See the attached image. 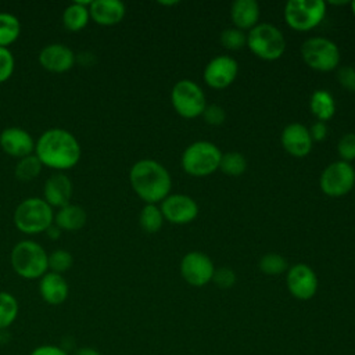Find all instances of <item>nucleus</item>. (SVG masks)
<instances>
[{
  "instance_id": "bb28decb",
  "label": "nucleus",
  "mask_w": 355,
  "mask_h": 355,
  "mask_svg": "<svg viewBox=\"0 0 355 355\" xmlns=\"http://www.w3.org/2000/svg\"><path fill=\"white\" fill-rule=\"evenodd\" d=\"M42 168H43V164L33 153L31 155H26L18 159L15 165V176L21 182H29L36 179L40 175Z\"/></svg>"
},
{
  "instance_id": "4c0bfd02",
  "label": "nucleus",
  "mask_w": 355,
  "mask_h": 355,
  "mask_svg": "<svg viewBox=\"0 0 355 355\" xmlns=\"http://www.w3.org/2000/svg\"><path fill=\"white\" fill-rule=\"evenodd\" d=\"M29 355H71V354L67 349H64L61 345L42 344L35 347Z\"/></svg>"
},
{
  "instance_id": "ea45409f",
  "label": "nucleus",
  "mask_w": 355,
  "mask_h": 355,
  "mask_svg": "<svg viewBox=\"0 0 355 355\" xmlns=\"http://www.w3.org/2000/svg\"><path fill=\"white\" fill-rule=\"evenodd\" d=\"M72 355H101V352L94 347H79Z\"/></svg>"
},
{
  "instance_id": "a211bd4d",
  "label": "nucleus",
  "mask_w": 355,
  "mask_h": 355,
  "mask_svg": "<svg viewBox=\"0 0 355 355\" xmlns=\"http://www.w3.org/2000/svg\"><path fill=\"white\" fill-rule=\"evenodd\" d=\"M280 140L284 150L298 158L308 155L312 148V137L309 135V129L298 122L287 125L282 132Z\"/></svg>"
},
{
  "instance_id": "f3484780",
  "label": "nucleus",
  "mask_w": 355,
  "mask_h": 355,
  "mask_svg": "<svg viewBox=\"0 0 355 355\" xmlns=\"http://www.w3.org/2000/svg\"><path fill=\"white\" fill-rule=\"evenodd\" d=\"M73 186L71 179L64 172H55L50 175L43 184V200L51 208H61L69 204Z\"/></svg>"
},
{
  "instance_id": "2f4dec72",
  "label": "nucleus",
  "mask_w": 355,
  "mask_h": 355,
  "mask_svg": "<svg viewBox=\"0 0 355 355\" xmlns=\"http://www.w3.org/2000/svg\"><path fill=\"white\" fill-rule=\"evenodd\" d=\"M220 43L229 50H239L247 44V36L237 28H227L220 33Z\"/></svg>"
},
{
  "instance_id": "79ce46f5",
  "label": "nucleus",
  "mask_w": 355,
  "mask_h": 355,
  "mask_svg": "<svg viewBox=\"0 0 355 355\" xmlns=\"http://www.w3.org/2000/svg\"><path fill=\"white\" fill-rule=\"evenodd\" d=\"M159 4H164V6H173V4H178V1H159Z\"/></svg>"
},
{
  "instance_id": "7ed1b4c3",
  "label": "nucleus",
  "mask_w": 355,
  "mask_h": 355,
  "mask_svg": "<svg viewBox=\"0 0 355 355\" xmlns=\"http://www.w3.org/2000/svg\"><path fill=\"white\" fill-rule=\"evenodd\" d=\"M49 254L44 247L33 240L18 241L10 254V262L14 272L26 280L40 279L49 272Z\"/></svg>"
},
{
  "instance_id": "e433bc0d",
  "label": "nucleus",
  "mask_w": 355,
  "mask_h": 355,
  "mask_svg": "<svg viewBox=\"0 0 355 355\" xmlns=\"http://www.w3.org/2000/svg\"><path fill=\"white\" fill-rule=\"evenodd\" d=\"M337 80L340 82V85L349 90V92H355V68L354 67H341L337 71Z\"/></svg>"
},
{
  "instance_id": "393cba45",
  "label": "nucleus",
  "mask_w": 355,
  "mask_h": 355,
  "mask_svg": "<svg viewBox=\"0 0 355 355\" xmlns=\"http://www.w3.org/2000/svg\"><path fill=\"white\" fill-rule=\"evenodd\" d=\"M21 35L19 19L7 11H0V47L12 44Z\"/></svg>"
},
{
  "instance_id": "2eb2a0df",
  "label": "nucleus",
  "mask_w": 355,
  "mask_h": 355,
  "mask_svg": "<svg viewBox=\"0 0 355 355\" xmlns=\"http://www.w3.org/2000/svg\"><path fill=\"white\" fill-rule=\"evenodd\" d=\"M36 140L32 135L18 126H8L0 133V147L3 151L14 158H24L35 153Z\"/></svg>"
},
{
  "instance_id": "c756f323",
  "label": "nucleus",
  "mask_w": 355,
  "mask_h": 355,
  "mask_svg": "<svg viewBox=\"0 0 355 355\" xmlns=\"http://www.w3.org/2000/svg\"><path fill=\"white\" fill-rule=\"evenodd\" d=\"M47 262H49V270L50 272L62 275L64 272L71 269V266L73 263V257L69 251L62 250V248H57V250H54L49 254Z\"/></svg>"
},
{
  "instance_id": "b1692460",
  "label": "nucleus",
  "mask_w": 355,
  "mask_h": 355,
  "mask_svg": "<svg viewBox=\"0 0 355 355\" xmlns=\"http://www.w3.org/2000/svg\"><path fill=\"white\" fill-rule=\"evenodd\" d=\"M309 107L312 114L322 122L329 121L336 111L333 96L326 90H315L311 96Z\"/></svg>"
},
{
  "instance_id": "7c9ffc66",
  "label": "nucleus",
  "mask_w": 355,
  "mask_h": 355,
  "mask_svg": "<svg viewBox=\"0 0 355 355\" xmlns=\"http://www.w3.org/2000/svg\"><path fill=\"white\" fill-rule=\"evenodd\" d=\"M287 261L276 252H268L259 261V269L269 276L283 273L284 270H287Z\"/></svg>"
},
{
  "instance_id": "423d86ee",
  "label": "nucleus",
  "mask_w": 355,
  "mask_h": 355,
  "mask_svg": "<svg viewBox=\"0 0 355 355\" xmlns=\"http://www.w3.org/2000/svg\"><path fill=\"white\" fill-rule=\"evenodd\" d=\"M222 153L211 141L191 143L182 155V168L193 176H207L219 168Z\"/></svg>"
},
{
  "instance_id": "412c9836",
  "label": "nucleus",
  "mask_w": 355,
  "mask_h": 355,
  "mask_svg": "<svg viewBox=\"0 0 355 355\" xmlns=\"http://www.w3.org/2000/svg\"><path fill=\"white\" fill-rule=\"evenodd\" d=\"M230 15L237 29H252L259 19V6L255 0H236L232 4Z\"/></svg>"
},
{
  "instance_id": "72a5a7b5",
  "label": "nucleus",
  "mask_w": 355,
  "mask_h": 355,
  "mask_svg": "<svg viewBox=\"0 0 355 355\" xmlns=\"http://www.w3.org/2000/svg\"><path fill=\"white\" fill-rule=\"evenodd\" d=\"M14 68H15V60L10 49L0 47V83L11 78Z\"/></svg>"
},
{
  "instance_id": "aec40b11",
  "label": "nucleus",
  "mask_w": 355,
  "mask_h": 355,
  "mask_svg": "<svg viewBox=\"0 0 355 355\" xmlns=\"http://www.w3.org/2000/svg\"><path fill=\"white\" fill-rule=\"evenodd\" d=\"M126 12V7L119 0H93L89 6L90 18L103 26L119 24Z\"/></svg>"
},
{
  "instance_id": "9b49d317",
  "label": "nucleus",
  "mask_w": 355,
  "mask_h": 355,
  "mask_svg": "<svg viewBox=\"0 0 355 355\" xmlns=\"http://www.w3.org/2000/svg\"><path fill=\"white\" fill-rule=\"evenodd\" d=\"M215 268L209 257L200 251L187 252L180 262L182 277L194 287L205 286L212 280Z\"/></svg>"
},
{
  "instance_id": "20e7f679",
  "label": "nucleus",
  "mask_w": 355,
  "mask_h": 355,
  "mask_svg": "<svg viewBox=\"0 0 355 355\" xmlns=\"http://www.w3.org/2000/svg\"><path fill=\"white\" fill-rule=\"evenodd\" d=\"M53 222V208L42 197H28L14 211V225L25 234L43 233Z\"/></svg>"
},
{
  "instance_id": "ddd939ff",
  "label": "nucleus",
  "mask_w": 355,
  "mask_h": 355,
  "mask_svg": "<svg viewBox=\"0 0 355 355\" xmlns=\"http://www.w3.org/2000/svg\"><path fill=\"white\" fill-rule=\"evenodd\" d=\"M159 209L164 219L175 225L190 223L198 214L197 202L186 194H172L165 197Z\"/></svg>"
},
{
  "instance_id": "f8f14e48",
  "label": "nucleus",
  "mask_w": 355,
  "mask_h": 355,
  "mask_svg": "<svg viewBox=\"0 0 355 355\" xmlns=\"http://www.w3.org/2000/svg\"><path fill=\"white\" fill-rule=\"evenodd\" d=\"M286 283L290 294L301 301L311 300L318 291L316 273L305 263L291 266L287 272Z\"/></svg>"
},
{
  "instance_id": "1a4fd4ad",
  "label": "nucleus",
  "mask_w": 355,
  "mask_h": 355,
  "mask_svg": "<svg viewBox=\"0 0 355 355\" xmlns=\"http://www.w3.org/2000/svg\"><path fill=\"white\" fill-rule=\"evenodd\" d=\"M171 101L175 111L183 118H196L202 115L207 107L204 92L197 83L189 79L179 80L173 86L171 92Z\"/></svg>"
},
{
  "instance_id": "6e6552de",
  "label": "nucleus",
  "mask_w": 355,
  "mask_h": 355,
  "mask_svg": "<svg viewBox=\"0 0 355 355\" xmlns=\"http://www.w3.org/2000/svg\"><path fill=\"white\" fill-rule=\"evenodd\" d=\"M301 55L308 67L320 72L336 69L340 61L337 44L326 37L306 39L301 46Z\"/></svg>"
},
{
  "instance_id": "c85d7f7f",
  "label": "nucleus",
  "mask_w": 355,
  "mask_h": 355,
  "mask_svg": "<svg viewBox=\"0 0 355 355\" xmlns=\"http://www.w3.org/2000/svg\"><path fill=\"white\" fill-rule=\"evenodd\" d=\"M247 168V161L243 154L237 151H229L222 154L219 169L229 176H240Z\"/></svg>"
},
{
  "instance_id": "f03ea898",
  "label": "nucleus",
  "mask_w": 355,
  "mask_h": 355,
  "mask_svg": "<svg viewBox=\"0 0 355 355\" xmlns=\"http://www.w3.org/2000/svg\"><path fill=\"white\" fill-rule=\"evenodd\" d=\"M133 191L146 202L157 204L169 196L172 180L166 168L154 159H140L129 171Z\"/></svg>"
},
{
  "instance_id": "cd10ccee",
  "label": "nucleus",
  "mask_w": 355,
  "mask_h": 355,
  "mask_svg": "<svg viewBox=\"0 0 355 355\" xmlns=\"http://www.w3.org/2000/svg\"><path fill=\"white\" fill-rule=\"evenodd\" d=\"M164 222L161 209L155 204H146L139 215V223L147 233H157Z\"/></svg>"
},
{
  "instance_id": "39448f33",
  "label": "nucleus",
  "mask_w": 355,
  "mask_h": 355,
  "mask_svg": "<svg viewBox=\"0 0 355 355\" xmlns=\"http://www.w3.org/2000/svg\"><path fill=\"white\" fill-rule=\"evenodd\" d=\"M247 46L259 58L266 61L277 60L286 50L283 33L272 24H257L247 35Z\"/></svg>"
},
{
  "instance_id": "c9c22d12",
  "label": "nucleus",
  "mask_w": 355,
  "mask_h": 355,
  "mask_svg": "<svg viewBox=\"0 0 355 355\" xmlns=\"http://www.w3.org/2000/svg\"><path fill=\"white\" fill-rule=\"evenodd\" d=\"M202 116H204L207 123L218 126V125L223 123V121L226 118V112H225V110L220 105L211 104V105L205 107V110L202 112Z\"/></svg>"
},
{
  "instance_id": "f704fd0d",
  "label": "nucleus",
  "mask_w": 355,
  "mask_h": 355,
  "mask_svg": "<svg viewBox=\"0 0 355 355\" xmlns=\"http://www.w3.org/2000/svg\"><path fill=\"white\" fill-rule=\"evenodd\" d=\"M212 282L219 287V288H230L236 283V273L230 268H218L214 272Z\"/></svg>"
},
{
  "instance_id": "9d476101",
  "label": "nucleus",
  "mask_w": 355,
  "mask_h": 355,
  "mask_svg": "<svg viewBox=\"0 0 355 355\" xmlns=\"http://www.w3.org/2000/svg\"><path fill=\"white\" fill-rule=\"evenodd\" d=\"M355 183V171L345 161L327 165L320 175V189L330 197H340L351 191Z\"/></svg>"
},
{
  "instance_id": "4be33fe9",
  "label": "nucleus",
  "mask_w": 355,
  "mask_h": 355,
  "mask_svg": "<svg viewBox=\"0 0 355 355\" xmlns=\"http://www.w3.org/2000/svg\"><path fill=\"white\" fill-rule=\"evenodd\" d=\"M86 220H87V214L85 208L71 202L58 208L57 214L54 215V223L61 230H68V232H75L82 229Z\"/></svg>"
},
{
  "instance_id": "0eeeda50",
  "label": "nucleus",
  "mask_w": 355,
  "mask_h": 355,
  "mask_svg": "<svg viewBox=\"0 0 355 355\" xmlns=\"http://www.w3.org/2000/svg\"><path fill=\"white\" fill-rule=\"evenodd\" d=\"M326 14L322 0H290L284 7V19L295 31H311L320 24Z\"/></svg>"
},
{
  "instance_id": "37998d69",
  "label": "nucleus",
  "mask_w": 355,
  "mask_h": 355,
  "mask_svg": "<svg viewBox=\"0 0 355 355\" xmlns=\"http://www.w3.org/2000/svg\"><path fill=\"white\" fill-rule=\"evenodd\" d=\"M351 8H352V12H354V15H355V1L351 3Z\"/></svg>"
},
{
  "instance_id": "a878e982",
  "label": "nucleus",
  "mask_w": 355,
  "mask_h": 355,
  "mask_svg": "<svg viewBox=\"0 0 355 355\" xmlns=\"http://www.w3.org/2000/svg\"><path fill=\"white\" fill-rule=\"evenodd\" d=\"M18 300L8 291H0V331H6L17 320Z\"/></svg>"
},
{
  "instance_id": "5701e85b",
  "label": "nucleus",
  "mask_w": 355,
  "mask_h": 355,
  "mask_svg": "<svg viewBox=\"0 0 355 355\" xmlns=\"http://www.w3.org/2000/svg\"><path fill=\"white\" fill-rule=\"evenodd\" d=\"M89 6L90 1H73L69 6H67L62 12L64 26L72 32L82 31L90 19Z\"/></svg>"
},
{
  "instance_id": "4468645a",
  "label": "nucleus",
  "mask_w": 355,
  "mask_h": 355,
  "mask_svg": "<svg viewBox=\"0 0 355 355\" xmlns=\"http://www.w3.org/2000/svg\"><path fill=\"white\" fill-rule=\"evenodd\" d=\"M239 65L236 60L227 55H219L212 58L204 69V80L209 87L225 89L237 76Z\"/></svg>"
},
{
  "instance_id": "f257e3e1",
  "label": "nucleus",
  "mask_w": 355,
  "mask_h": 355,
  "mask_svg": "<svg viewBox=\"0 0 355 355\" xmlns=\"http://www.w3.org/2000/svg\"><path fill=\"white\" fill-rule=\"evenodd\" d=\"M80 144L73 133L62 128H50L36 140L35 155L44 166L58 172L73 168L80 159Z\"/></svg>"
},
{
  "instance_id": "6ab92c4d",
  "label": "nucleus",
  "mask_w": 355,
  "mask_h": 355,
  "mask_svg": "<svg viewBox=\"0 0 355 355\" xmlns=\"http://www.w3.org/2000/svg\"><path fill=\"white\" fill-rule=\"evenodd\" d=\"M39 294L46 304L61 305L69 294L68 282L62 275L49 270L39 279Z\"/></svg>"
},
{
  "instance_id": "dca6fc26",
  "label": "nucleus",
  "mask_w": 355,
  "mask_h": 355,
  "mask_svg": "<svg viewBox=\"0 0 355 355\" xmlns=\"http://www.w3.org/2000/svg\"><path fill=\"white\" fill-rule=\"evenodd\" d=\"M75 53L67 44L50 43L39 53V64L50 72L62 73L69 71L75 64Z\"/></svg>"
},
{
  "instance_id": "a19ab883",
  "label": "nucleus",
  "mask_w": 355,
  "mask_h": 355,
  "mask_svg": "<svg viewBox=\"0 0 355 355\" xmlns=\"http://www.w3.org/2000/svg\"><path fill=\"white\" fill-rule=\"evenodd\" d=\"M46 233H47V236L50 237V239H53V240H55V239H58L60 236H61V229L53 222L49 227H47V230H46Z\"/></svg>"
},
{
  "instance_id": "58836bf2",
  "label": "nucleus",
  "mask_w": 355,
  "mask_h": 355,
  "mask_svg": "<svg viewBox=\"0 0 355 355\" xmlns=\"http://www.w3.org/2000/svg\"><path fill=\"white\" fill-rule=\"evenodd\" d=\"M309 135L312 137V141L316 140V141H322L326 136H327V126L324 122L322 121H318L312 125V128L309 129Z\"/></svg>"
},
{
  "instance_id": "473e14b6",
  "label": "nucleus",
  "mask_w": 355,
  "mask_h": 355,
  "mask_svg": "<svg viewBox=\"0 0 355 355\" xmlns=\"http://www.w3.org/2000/svg\"><path fill=\"white\" fill-rule=\"evenodd\" d=\"M337 151L341 161L349 162L355 159V133H345L341 136L337 144Z\"/></svg>"
}]
</instances>
